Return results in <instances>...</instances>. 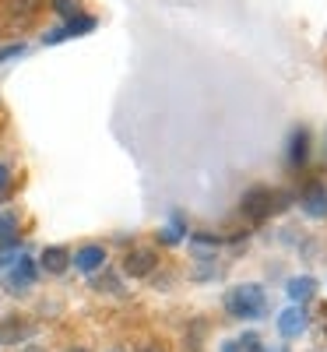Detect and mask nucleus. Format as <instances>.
I'll return each mask as SVG.
<instances>
[{
  "label": "nucleus",
  "instance_id": "obj_1",
  "mask_svg": "<svg viewBox=\"0 0 327 352\" xmlns=\"http://www.w3.org/2000/svg\"><path fill=\"white\" fill-rule=\"evenodd\" d=\"M225 310L232 317H260L264 314V289L260 285H236L225 292Z\"/></svg>",
  "mask_w": 327,
  "mask_h": 352
},
{
  "label": "nucleus",
  "instance_id": "obj_2",
  "mask_svg": "<svg viewBox=\"0 0 327 352\" xmlns=\"http://www.w3.org/2000/svg\"><path fill=\"white\" fill-rule=\"evenodd\" d=\"M271 208H275V190H267V187H250L240 201V212L250 222H264L267 215H271Z\"/></svg>",
  "mask_w": 327,
  "mask_h": 352
},
{
  "label": "nucleus",
  "instance_id": "obj_3",
  "mask_svg": "<svg viewBox=\"0 0 327 352\" xmlns=\"http://www.w3.org/2000/svg\"><path fill=\"white\" fill-rule=\"evenodd\" d=\"M155 264H159V254H155V250L137 247V250H131V254L124 257V272H127L131 278H148V275L155 272Z\"/></svg>",
  "mask_w": 327,
  "mask_h": 352
},
{
  "label": "nucleus",
  "instance_id": "obj_4",
  "mask_svg": "<svg viewBox=\"0 0 327 352\" xmlns=\"http://www.w3.org/2000/svg\"><path fill=\"white\" fill-rule=\"evenodd\" d=\"M32 278H36V264L28 261V257H18V261L8 264V285H11L14 292L28 289V285H32Z\"/></svg>",
  "mask_w": 327,
  "mask_h": 352
},
{
  "label": "nucleus",
  "instance_id": "obj_5",
  "mask_svg": "<svg viewBox=\"0 0 327 352\" xmlns=\"http://www.w3.org/2000/svg\"><path fill=\"white\" fill-rule=\"evenodd\" d=\"M278 331H282L285 338H300V335L306 331V314H303V307H289V310L278 317Z\"/></svg>",
  "mask_w": 327,
  "mask_h": 352
},
{
  "label": "nucleus",
  "instance_id": "obj_6",
  "mask_svg": "<svg viewBox=\"0 0 327 352\" xmlns=\"http://www.w3.org/2000/svg\"><path fill=\"white\" fill-rule=\"evenodd\" d=\"M71 261H74V268H78V272L92 275V272H99L102 264H106V250H102V247H81Z\"/></svg>",
  "mask_w": 327,
  "mask_h": 352
},
{
  "label": "nucleus",
  "instance_id": "obj_7",
  "mask_svg": "<svg viewBox=\"0 0 327 352\" xmlns=\"http://www.w3.org/2000/svg\"><path fill=\"white\" fill-rule=\"evenodd\" d=\"M39 264H43L49 275H64L67 264H71V250L67 247H46L43 257H39Z\"/></svg>",
  "mask_w": 327,
  "mask_h": 352
},
{
  "label": "nucleus",
  "instance_id": "obj_8",
  "mask_svg": "<svg viewBox=\"0 0 327 352\" xmlns=\"http://www.w3.org/2000/svg\"><path fill=\"white\" fill-rule=\"evenodd\" d=\"M32 335V328L25 324V320L18 317H8V320H0V345H18L21 338Z\"/></svg>",
  "mask_w": 327,
  "mask_h": 352
},
{
  "label": "nucleus",
  "instance_id": "obj_9",
  "mask_svg": "<svg viewBox=\"0 0 327 352\" xmlns=\"http://www.w3.org/2000/svg\"><path fill=\"white\" fill-rule=\"evenodd\" d=\"M303 208H306L313 219H324V215H327V187H320V184L310 187L306 197H303Z\"/></svg>",
  "mask_w": 327,
  "mask_h": 352
},
{
  "label": "nucleus",
  "instance_id": "obj_10",
  "mask_svg": "<svg viewBox=\"0 0 327 352\" xmlns=\"http://www.w3.org/2000/svg\"><path fill=\"white\" fill-rule=\"evenodd\" d=\"M39 8H43V0H8V14L11 18H21V21L32 18Z\"/></svg>",
  "mask_w": 327,
  "mask_h": 352
},
{
  "label": "nucleus",
  "instance_id": "obj_11",
  "mask_svg": "<svg viewBox=\"0 0 327 352\" xmlns=\"http://www.w3.org/2000/svg\"><path fill=\"white\" fill-rule=\"evenodd\" d=\"M289 162H292V166H300V162H306V131H295V134H292V148H289Z\"/></svg>",
  "mask_w": 327,
  "mask_h": 352
},
{
  "label": "nucleus",
  "instance_id": "obj_12",
  "mask_svg": "<svg viewBox=\"0 0 327 352\" xmlns=\"http://www.w3.org/2000/svg\"><path fill=\"white\" fill-rule=\"evenodd\" d=\"M313 289H317L313 278H292V282H289V296H292V300H310Z\"/></svg>",
  "mask_w": 327,
  "mask_h": 352
},
{
  "label": "nucleus",
  "instance_id": "obj_13",
  "mask_svg": "<svg viewBox=\"0 0 327 352\" xmlns=\"http://www.w3.org/2000/svg\"><path fill=\"white\" fill-rule=\"evenodd\" d=\"M222 352H264V345H260V338H253V335H243V338L229 342Z\"/></svg>",
  "mask_w": 327,
  "mask_h": 352
},
{
  "label": "nucleus",
  "instance_id": "obj_14",
  "mask_svg": "<svg viewBox=\"0 0 327 352\" xmlns=\"http://www.w3.org/2000/svg\"><path fill=\"white\" fill-rule=\"evenodd\" d=\"M53 11H60V14L74 18V14H78V0H53Z\"/></svg>",
  "mask_w": 327,
  "mask_h": 352
},
{
  "label": "nucleus",
  "instance_id": "obj_15",
  "mask_svg": "<svg viewBox=\"0 0 327 352\" xmlns=\"http://www.w3.org/2000/svg\"><path fill=\"white\" fill-rule=\"evenodd\" d=\"M95 289H102V292H120V282H116L113 275H102V278L95 282Z\"/></svg>",
  "mask_w": 327,
  "mask_h": 352
},
{
  "label": "nucleus",
  "instance_id": "obj_16",
  "mask_svg": "<svg viewBox=\"0 0 327 352\" xmlns=\"http://www.w3.org/2000/svg\"><path fill=\"white\" fill-rule=\"evenodd\" d=\"M8 180H11V173H8V166H0V194H4V187H8Z\"/></svg>",
  "mask_w": 327,
  "mask_h": 352
},
{
  "label": "nucleus",
  "instance_id": "obj_17",
  "mask_svg": "<svg viewBox=\"0 0 327 352\" xmlns=\"http://www.w3.org/2000/svg\"><path fill=\"white\" fill-rule=\"evenodd\" d=\"M21 46H8V50H0V60H8V56H18Z\"/></svg>",
  "mask_w": 327,
  "mask_h": 352
},
{
  "label": "nucleus",
  "instance_id": "obj_18",
  "mask_svg": "<svg viewBox=\"0 0 327 352\" xmlns=\"http://www.w3.org/2000/svg\"><path fill=\"white\" fill-rule=\"evenodd\" d=\"M137 352H162V349H159V345H141Z\"/></svg>",
  "mask_w": 327,
  "mask_h": 352
},
{
  "label": "nucleus",
  "instance_id": "obj_19",
  "mask_svg": "<svg viewBox=\"0 0 327 352\" xmlns=\"http://www.w3.org/2000/svg\"><path fill=\"white\" fill-rule=\"evenodd\" d=\"M25 352H46V349H39V345H28Z\"/></svg>",
  "mask_w": 327,
  "mask_h": 352
},
{
  "label": "nucleus",
  "instance_id": "obj_20",
  "mask_svg": "<svg viewBox=\"0 0 327 352\" xmlns=\"http://www.w3.org/2000/svg\"><path fill=\"white\" fill-rule=\"evenodd\" d=\"M67 352H88V349H81V345H74V349H67Z\"/></svg>",
  "mask_w": 327,
  "mask_h": 352
}]
</instances>
